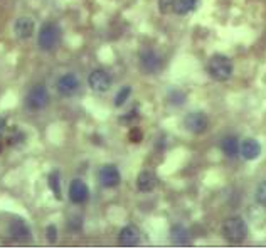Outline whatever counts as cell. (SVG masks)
Masks as SVG:
<instances>
[{
    "instance_id": "15",
    "label": "cell",
    "mask_w": 266,
    "mask_h": 249,
    "mask_svg": "<svg viewBox=\"0 0 266 249\" xmlns=\"http://www.w3.org/2000/svg\"><path fill=\"white\" fill-rule=\"evenodd\" d=\"M239 148H241V143H239V140L234 135L224 136V138L221 140V150H223V153L226 157H229V158L236 157L239 153Z\"/></svg>"
},
{
    "instance_id": "27",
    "label": "cell",
    "mask_w": 266,
    "mask_h": 249,
    "mask_svg": "<svg viewBox=\"0 0 266 249\" xmlns=\"http://www.w3.org/2000/svg\"><path fill=\"white\" fill-rule=\"evenodd\" d=\"M69 228L73 229V231H78V229H81V217H73L69 222Z\"/></svg>"
},
{
    "instance_id": "8",
    "label": "cell",
    "mask_w": 266,
    "mask_h": 249,
    "mask_svg": "<svg viewBox=\"0 0 266 249\" xmlns=\"http://www.w3.org/2000/svg\"><path fill=\"white\" fill-rule=\"evenodd\" d=\"M56 88H57V91H59V95L73 96L74 93H78V90L81 88V81H79V78L76 76V74L68 73V74H64V76H61L59 79H57Z\"/></svg>"
},
{
    "instance_id": "19",
    "label": "cell",
    "mask_w": 266,
    "mask_h": 249,
    "mask_svg": "<svg viewBox=\"0 0 266 249\" xmlns=\"http://www.w3.org/2000/svg\"><path fill=\"white\" fill-rule=\"evenodd\" d=\"M47 182H49V187H51L52 192H54L56 199L61 201V197H63V195H61V173L54 170L49 177H47Z\"/></svg>"
},
{
    "instance_id": "25",
    "label": "cell",
    "mask_w": 266,
    "mask_h": 249,
    "mask_svg": "<svg viewBox=\"0 0 266 249\" xmlns=\"http://www.w3.org/2000/svg\"><path fill=\"white\" fill-rule=\"evenodd\" d=\"M46 236H47V241L54 243V241H56V236H57V229H56V226H49V228L46 229Z\"/></svg>"
},
{
    "instance_id": "2",
    "label": "cell",
    "mask_w": 266,
    "mask_h": 249,
    "mask_svg": "<svg viewBox=\"0 0 266 249\" xmlns=\"http://www.w3.org/2000/svg\"><path fill=\"white\" fill-rule=\"evenodd\" d=\"M223 234L231 243H243L248 236V226L241 217H229L223 226Z\"/></svg>"
},
{
    "instance_id": "28",
    "label": "cell",
    "mask_w": 266,
    "mask_h": 249,
    "mask_svg": "<svg viewBox=\"0 0 266 249\" xmlns=\"http://www.w3.org/2000/svg\"><path fill=\"white\" fill-rule=\"evenodd\" d=\"M5 128H7V122H5V118H0V135H2V133L5 131Z\"/></svg>"
},
{
    "instance_id": "29",
    "label": "cell",
    "mask_w": 266,
    "mask_h": 249,
    "mask_svg": "<svg viewBox=\"0 0 266 249\" xmlns=\"http://www.w3.org/2000/svg\"><path fill=\"white\" fill-rule=\"evenodd\" d=\"M0 152H2V143H0Z\"/></svg>"
},
{
    "instance_id": "16",
    "label": "cell",
    "mask_w": 266,
    "mask_h": 249,
    "mask_svg": "<svg viewBox=\"0 0 266 249\" xmlns=\"http://www.w3.org/2000/svg\"><path fill=\"white\" fill-rule=\"evenodd\" d=\"M10 234L12 238L17 239V241H29L30 238V231L27 228L24 221H14L10 224Z\"/></svg>"
},
{
    "instance_id": "12",
    "label": "cell",
    "mask_w": 266,
    "mask_h": 249,
    "mask_svg": "<svg viewBox=\"0 0 266 249\" xmlns=\"http://www.w3.org/2000/svg\"><path fill=\"white\" fill-rule=\"evenodd\" d=\"M140 229L136 226H125L120 231L118 236V243L122 246H136L140 243Z\"/></svg>"
},
{
    "instance_id": "3",
    "label": "cell",
    "mask_w": 266,
    "mask_h": 249,
    "mask_svg": "<svg viewBox=\"0 0 266 249\" xmlns=\"http://www.w3.org/2000/svg\"><path fill=\"white\" fill-rule=\"evenodd\" d=\"M138 66H140L141 73L152 76V74H157L158 71L162 69L163 59L158 52L153 51V49H141L140 56H138Z\"/></svg>"
},
{
    "instance_id": "9",
    "label": "cell",
    "mask_w": 266,
    "mask_h": 249,
    "mask_svg": "<svg viewBox=\"0 0 266 249\" xmlns=\"http://www.w3.org/2000/svg\"><path fill=\"white\" fill-rule=\"evenodd\" d=\"M98 180L106 189H113L122 182V175H120V170L115 165H103L98 172Z\"/></svg>"
},
{
    "instance_id": "21",
    "label": "cell",
    "mask_w": 266,
    "mask_h": 249,
    "mask_svg": "<svg viewBox=\"0 0 266 249\" xmlns=\"http://www.w3.org/2000/svg\"><path fill=\"white\" fill-rule=\"evenodd\" d=\"M24 138H25V135L19 130V128H12V130L8 131L7 143L15 145V143H20V141H24Z\"/></svg>"
},
{
    "instance_id": "18",
    "label": "cell",
    "mask_w": 266,
    "mask_h": 249,
    "mask_svg": "<svg viewBox=\"0 0 266 249\" xmlns=\"http://www.w3.org/2000/svg\"><path fill=\"white\" fill-rule=\"evenodd\" d=\"M170 234H172V243L174 244H180V246H182V244L189 243V231L185 229L182 224L172 226Z\"/></svg>"
},
{
    "instance_id": "14",
    "label": "cell",
    "mask_w": 266,
    "mask_h": 249,
    "mask_svg": "<svg viewBox=\"0 0 266 249\" xmlns=\"http://www.w3.org/2000/svg\"><path fill=\"white\" fill-rule=\"evenodd\" d=\"M136 187H138L140 192H152V190L157 187V177H155L153 172L150 170H143L140 172V175L136 177Z\"/></svg>"
},
{
    "instance_id": "7",
    "label": "cell",
    "mask_w": 266,
    "mask_h": 249,
    "mask_svg": "<svg viewBox=\"0 0 266 249\" xmlns=\"http://www.w3.org/2000/svg\"><path fill=\"white\" fill-rule=\"evenodd\" d=\"M49 103V93H47L46 88L42 86V84H39V86H34L32 90H30L29 96H27V105L29 108L32 111H39V110H44Z\"/></svg>"
},
{
    "instance_id": "4",
    "label": "cell",
    "mask_w": 266,
    "mask_h": 249,
    "mask_svg": "<svg viewBox=\"0 0 266 249\" xmlns=\"http://www.w3.org/2000/svg\"><path fill=\"white\" fill-rule=\"evenodd\" d=\"M59 35H61V30L56 24H52V22L44 24L41 30H39V37H37L39 47L42 51H52L57 46V42H59Z\"/></svg>"
},
{
    "instance_id": "11",
    "label": "cell",
    "mask_w": 266,
    "mask_h": 249,
    "mask_svg": "<svg viewBox=\"0 0 266 249\" xmlns=\"http://www.w3.org/2000/svg\"><path fill=\"white\" fill-rule=\"evenodd\" d=\"M239 153H241V157L245 160H256L260 158L261 155V143L258 140L255 138H246L243 140L241 143V148H239Z\"/></svg>"
},
{
    "instance_id": "1",
    "label": "cell",
    "mask_w": 266,
    "mask_h": 249,
    "mask_svg": "<svg viewBox=\"0 0 266 249\" xmlns=\"http://www.w3.org/2000/svg\"><path fill=\"white\" fill-rule=\"evenodd\" d=\"M233 71H234L233 61L224 54H214L209 59V64H207V73H209V76L221 83L228 81V79L233 76Z\"/></svg>"
},
{
    "instance_id": "26",
    "label": "cell",
    "mask_w": 266,
    "mask_h": 249,
    "mask_svg": "<svg viewBox=\"0 0 266 249\" xmlns=\"http://www.w3.org/2000/svg\"><path fill=\"white\" fill-rule=\"evenodd\" d=\"M130 140L135 141V143H138V141L141 140V131L138 130V128H133V130H130Z\"/></svg>"
},
{
    "instance_id": "6",
    "label": "cell",
    "mask_w": 266,
    "mask_h": 249,
    "mask_svg": "<svg viewBox=\"0 0 266 249\" xmlns=\"http://www.w3.org/2000/svg\"><path fill=\"white\" fill-rule=\"evenodd\" d=\"M112 83H113L112 76H110V74L103 69L91 71L90 78H88V84H90L91 90L96 91V93H106L110 88H112Z\"/></svg>"
},
{
    "instance_id": "20",
    "label": "cell",
    "mask_w": 266,
    "mask_h": 249,
    "mask_svg": "<svg viewBox=\"0 0 266 249\" xmlns=\"http://www.w3.org/2000/svg\"><path fill=\"white\" fill-rule=\"evenodd\" d=\"M132 96V88L130 86H123L122 90L117 93V96H115V106L120 108V106H123L128 101V98Z\"/></svg>"
},
{
    "instance_id": "23",
    "label": "cell",
    "mask_w": 266,
    "mask_h": 249,
    "mask_svg": "<svg viewBox=\"0 0 266 249\" xmlns=\"http://www.w3.org/2000/svg\"><path fill=\"white\" fill-rule=\"evenodd\" d=\"M168 100H170L172 105H182L185 101V95L179 90H172L170 95H168Z\"/></svg>"
},
{
    "instance_id": "13",
    "label": "cell",
    "mask_w": 266,
    "mask_h": 249,
    "mask_svg": "<svg viewBox=\"0 0 266 249\" xmlns=\"http://www.w3.org/2000/svg\"><path fill=\"white\" fill-rule=\"evenodd\" d=\"M14 32L19 39H29L34 34V20L30 17H20L14 24Z\"/></svg>"
},
{
    "instance_id": "22",
    "label": "cell",
    "mask_w": 266,
    "mask_h": 249,
    "mask_svg": "<svg viewBox=\"0 0 266 249\" xmlns=\"http://www.w3.org/2000/svg\"><path fill=\"white\" fill-rule=\"evenodd\" d=\"M256 201H258V204H261V206L266 207V180H263L256 187Z\"/></svg>"
},
{
    "instance_id": "17",
    "label": "cell",
    "mask_w": 266,
    "mask_h": 249,
    "mask_svg": "<svg viewBox=\"0 0 266 249\" xmlns=\"http://www.w3.org/2000/svg\"><path fill=\"white\" fill-rule=\"evenodd\" d=\"M197 0H174V12L177 15H187L196 10Z\"/></svg>"
},
{
    "instance_id": "5",
    "label": "cell",
    "mask_w": 266,
    "mask_h": 249,
    "mask_svg": "<svg viewBox=\"0 0 266 249\" xmlns=\"http://www.w3.org/2000/svg\"><path fill=\"white\" fill-rule=\"evenodd\" d=\"M207 126H209V120L201 111H192L184 118V128L194 135H201L207 130Z\"/></svg>"
},
{
    "instance_id": "24",
    "label": "cell",
    "mask_w": 266,
    "mask_h": 249,
    "mask_svg": "<svg viewBox=\"0 0 266 249\" xmlns=\"http://www.w3.org/2000/svg\"><path fill=\"white\" fill-rule=\"evenodd\" d=\"M158 10H160L162 14L174 12V0H158Z\"/></svg>"
},
{
    "instance_id": "10",
    "label": "cell",
    "mask_w": 266,
    "mask_h": 249,
    "mask_svg": "<svg viewBox=\"0 0 266 249\" xmlns=\"http://www.w3.org/2000/svg\"><path fill=\"white\" fill-rule=\"evenodd\" d=\"M90 197V189L81 179H74L69 184V199L73 204H83Z\"/></svg>"
}]
</instances>
